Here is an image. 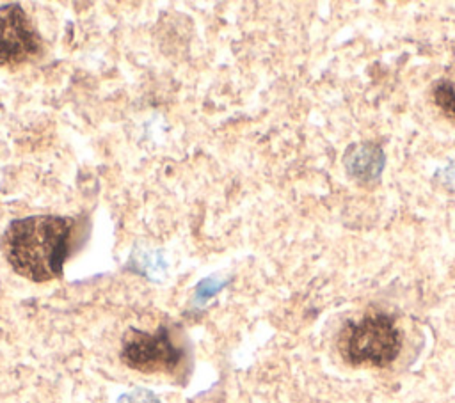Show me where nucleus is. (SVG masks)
<instances>
[{
    "instance_id": "f03ea898",
    "label": "nucleus",
    "mask_w": 455,
    "mask_h": 403,
    "mask_svg": "<svg viewBox=\"0 0 455 403\" xmlns=\"http://www.w3.org/2000/svg\"><path fill=\"white\" fill-rule=\"evenodd\" d=\"M402 350V332L393 316L370 312L339 332V353L352 366H389Z\"/></svg>"
},
{
    "instance_id": "7ed1b4c3",
    "label": "nucleus",
    "mask_w": 455,
    "mask_h": 403,
    "mask_svg": "<svg viewBox=\"0 0 455 403\" xmlns=\"http://www.w3.org/2000/svg\"><path fill=\"white\" fill-rule=\"evenodd\" d=\"M121 359L132 369L142 373H172L183 359V352L171 341L167 328L156 332L130 330L123 341Z\"/></svg>"
},
{
    "instance_id": "39448f33",
    "label": "nucleus",
    "mask_w": 455,
    "mask_h": 403,
    "mask_svg": "<svg viewBox=\"0 0 455 403\" xmlns=\"http://www.w3.org/2000/svg\"><path fill=\"white\" fill-rule=\"evenodd\" d=\"M434 101L446 115L455 119V83L451 80H441L435 85Z\"/></svg>"
},
{
    "instance_id": "20e7f679",
    "label": "nucleus",
    "mask_w": 455,
    "mask_h": 403,
    "mask_svg": "<svg viewBox=\"0 0 455 403\" xmlns=\"http://www.w3.org/2000/svg\"><path fill=\"white\" fill-rule=\"evenodd\" d=\"M41 37L18 4L0 7V66H20L41 53Z\"/></svg>"
},
{
    "instance_id": "f257e3e1",
    "label": "nucleus",
    "mask_w": 455,
    "mask_h": 403,
    "mask_svg": "<svg viewBox=\"0 0 455 403\" xmlns=\"http://www.w3.org/2000/svg\"><path fill=\"white\" fill-rule=\"evenodd\" d=\"M75 222L59 215H30L12 220L0 247L11 268L34 282L62 275L73 243Z\"/></svg>"
}]
</instances>
